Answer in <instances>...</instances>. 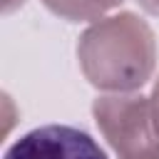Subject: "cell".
Segmentation results:
<instances>
[{
	"mask_svg": "<svg viewBox=\"0 0 159 159\" xmlns=\"http://www.w3.org/2000/svg\"><path fill=\"white\" fill-rule=\"evenodd\" d=\"M77 57L89 84L109 92H132L154 72V32L134 12L109 15L82 32Z\"/></svg>",
	"mask_w": 159,
	"mask_h": 159,
	"instance_id": "6da1fadb",
	"label": "cell"
},
{
	"mask_svg": "<svg viewBox=\"0 0 159 159\" xmlns=\"http://www.w3.org/2000/svg\"><path fill=\"white\" fill-rule=\"evenodd\" d=\"M92 114L119 159H159V129L147 97L104 94L94 99Z\"/></svg>",
	"mask_w": 159,
	"mask_h": 159,
	"instance_id": "7a4b0ae2",
	"label": "cell"
},
{
	"mask_svg": "<svg viewBox=\"0 0 159 159\" xmlns=\"http://www.w3.org/2000/svg\"><path fill=\"white\" fill-rule=\"evenodd\" d=\"M5 159H107V154L87 132L50 124L22 134Z\"/></svg>",
	"mask_w": 159,
	"mask_h": 159,
	"instance_id": "3957f363",
	"label": "cell"
},
{
	"mask_svg": "<svg viewBox=\"0 0 159 159\" xmlns=\"http://www.w3.org/2000/svg\"><path fill=\"white\" fill-rule=\"evenodd\" d=\"M55 15L70 20V22H82V20H97L112 7H117L122 0H42Z\"/></svg>",
	"mask_w": 159,
	"mask_h": 159,
	"instance_id": "277c9868",
	"label": "cell"
},
{
	"mask_svg": "<svg viewBox=\"0 0 159 159\" xmlns=\"http://www.w3.org/2000/svg\"><path fill=\"white\" fill-rule=\"evenodd\" d=\"M149 104H152V117H154V124H157V129H159V77H157V82H154V89H152Z\"/></svg>",
	"mask_w": 159,
	"mask_h": 159,
	"instance_id": "5b68a950",
	"label": "cell"
},
{
	"mask_svg": "<svg viewBox=\"0 0 159 159\" xmlns=\"http://www.w3.org/2000/svg\"><path fill=\"white\" fill-rule=\"evenodd\" d=\"M147 12H152V15H159V0H137Z\"/></svg>",
	"mask_w": 159,
	"mask_h": 159,
	"instance_id": "8992f818",
	"label": "cell"
},
{
	"mask_svg": "<svg viewBox=\"0 0 159 159\" xmlns=\"http://www.w3.org/2000/svg\"><path fill=\"white\" fill-rule=\"evenodd\" d=\"M22 2H25V0H2V10L10 12V10H15L17 5H22Z\"/></svg>",
	"mask_w": 159,
	"mask_h": 159,
	"instance_id": "52a82bcc",
	"label": "cell"
}]
</instances>
